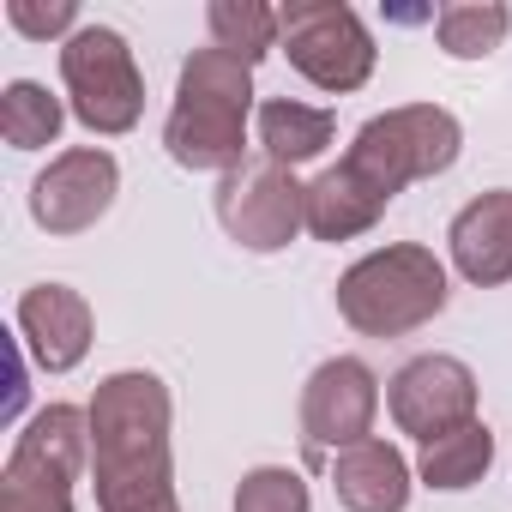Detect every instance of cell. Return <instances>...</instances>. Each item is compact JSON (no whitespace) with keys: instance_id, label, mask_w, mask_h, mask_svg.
<instances>
[{"instance_id":"cell-11","label":"cell","mask_w":512,"mask_h":512,"mask_svg":"<svg viewBox=\"0 0 512 512\" xmlns=\"http://www.w3.org/2000/svg\"><path fill=\"white\" fill-rule=\"evenodd\" d=\"M374 410H380V380L368 374V362H356V356L320 362L314 380L302 386V440L314 452H326V446L344 452V446L368 440Z\"/></svg>"},{"instance_id":"cell-10","label":"cell","mask_w":512,"mask_h":512,"mask_svg":"<svg viewBox=\"0 0 512 512\" xmlns=\"http://www.w3.org/2000/svg\"><path fill=\"white\" fill-rule=\"evenodd\" d=\"M115 187H121V169H115L109 151H97V145L61 151L31 187V217L49 235H79L115 205Z\"/></svg>"},{"instance_id":"cell-21","label":"cell","mask_w":512,"mask_h":512,"mask_svg":"<svg viewBox=\"0 0 512 512\" xmlns=\"http://www.w3.org/2000/svg\"><path fill=\"white\" fill-rule=\"evenodd\" d=\"M235 512H308V482L284 464H260V470L241 476Z\"/></svg>"},{"instance_id":"cell-9","label":"cell","mask_w":512,"mask_h":512,"mask_svg":"<svg viewBox=\"0 0 512 512\" xmlns=\"http://www.w3.org/2000/svg\"><path fill=\"white\" fill-rule=\"evenodd\" d=\"M392 416L404 434H416L422 446L458 434L476 422V374L458 356H416L392 374Z\"/></svg>"},{"instance_id":"cell-12","label":"cell","mask_w":512,"mask_h":512,"mask_svg":"<svg viewBox=\"0 0 512 512\" xmlns=\"http://www.w3.org/2000/svg\"><path fill=\"white\" fill-rule=\"evenodd\" d=\"M19 332H25L37 368L67 374V368H79L85 350H91V308H85V296L67 290V284H37V290H25V302H19Z\"/></svg>"},{"instance_id":"cell-15","label":"cell","mask_w":512,"mask_h":512,"mask_svg":"<svg viewBox=\"0 0 512 512\" xmlns=\"http://www.w3.org/2000/svg\"><path fill=\"white\" fill-rule=\"evenodd\" d=\"M386 205H392V199L374 193V187H368L362 175H350L344 163L308 181V229H314L320 241H350V235L374 229Z\"/></svg>"},{"instance_id":"cell-17","label":"cell","mask_w":512,"mask_h":512,"mask_svg":"<svg viewBox=\"0 0 512 512\" xmlns=\"http://www.w3.org/2000/svg\"><path fill=\"white\" fill-rule=\"evenodd\" d=\"M205 25H211V49H223L247 67L266 61V49L278 43V13L260 7V0H211Z\"/></svg>"},{"instance_id":"cell-22","label":"cell","mask_w":512,"mask_h":512,"mask_svg":"<svg viewBox=\"0 0 512 512\" xmlns=\"http://www.w3.org/2000/svg\"><path fill=\"white\" fill-rule=\"evenodd\" d=\"M7 19L25 31V37H67L79 25V7L73 0H49V7H37V0H13Z\"/></svg>"},{"instance_id":"cell-18","label":"cell","mask_w":512,"mask_h":512,"mask_svg":"<svg viewBox=\"0 0 512 512\" xmlns=\"http://www.w3.org/2000/svg\"><path fill=\"white\" fill-rule=\"evenodd\" d=\"M506 25H512V13L500 7V0H458V7H440V19H434L440 49H446L452 61H482V55H494L500 37H506Z\"/></svg>"},{"instance_id":"cell-14","label":"cell","mask_w":512,"mask_h":512,"mask_svg":"<svg viewBox=\"0 0 512 512\" xmlns=\"http://www.w3.org/2000/svg\"><path fill=\"white\" fill-rule=\"evenodd\" d=\"M332 488L350 512H404L410 506V464L386 440H356L332 458Z\"/></svg>"},{"instance_id":"cell-7","label":"cell","mask_w":512,"mask_h":512,"mask_svg":"<svg viewBox=\"0 0 512 512\" xmlns=\"http://www.w3.org/2000/svg\"><path fill=\"white\" fill-rule=\"evenodd\" d=\"M278 37L290 67L320 91H356L374 73V37L338 0H290L278 13Z\"/></svg>"},{"instance_id":"cell-4","label":"cell","mask_w":512,"mask_h":512,"mask_svg":"<svg viewBox=\"0 0 512 512\" xmlns=\"http://www.w3.org/2000/svg\"><path fill=\"white\" fill-rule=\"evenodd\" d=\"M91 452V410L49 404L0 470V512H73V482Z\"/></svg>"},{"instance_id":"cell-13","label":"cell","mask_w":512,"mask_h":512,"mask_svg":"<svg viewBox=\"0 0 512 512\" xmlns=\"http://www.w3.org/2000/svg\"><path fill=\"white\" fill-rule=\"evenodd\" d=\"M452 266L470 278V284H506L512 278V193L494 187L482 199H470L458 217H452Z\"/></svg>"},{"instance_id":"cell-3","label":"cell","mask_w":512,"mask_h":512,"mask_svg":"<svg viewBox=\"0 0 512 512\" xmlns=\"http://www.w3.org/2000/svg\"><path fill=\"white\" fill-rule=\"evenodd\" d=\"M440 308H446V266L416 241L380 247L338 278V314L362 338H404L428 326Z\"/></svg>"},{"instance_id":"cell-2","label":"cell","mask_w":512,"mask_h":512,"mask_svg":"<svg viewBox=\"0 0 512 512\" xmlns=\"http://www.w3.org/2000/svg\"><path fill=\"white\" fill-rule=\"evenodd\" d=\"M247 103H253V67L223 55V49H199L181 67L175 85V109L163 127V145L181 169H241L247 157Z\"/></svg>"},{"instance_id":"cell-6","label":"cell","mask_w":512,"mask_h":512,"mask_svg":"<svg viewBox=\"0 0 512 512\" xmlns=\"http://www.w3.org/2000/svg\"><path fill=\"white\" fill-rule=\"evenodd\" d=\"M61 79L73 97V115L91 133H127L145 109V79L133 67V49L109 25H85L61 49Z\"/></svg>"},{"instance_id":"cell-16","label":"cell","mask_w":512,"mask_h":512,"mask_svg":"<svg viewBox=\"0 0 512 512\" xmlns=\"http://www.w3.org/2000/svg\"><path fill=\"white\" fill-rule=\"evenodd\" d=\"M332 127H338L332 109H308V103H290V97L260 103V145H266V157L284 163V169L320 157V151L332 145Z\"/></svg>"},{"instance_id":"cell-19","label":"cell","mask_w":512,"mask_h":512,"mask_svg":"<svg viewBox=\"0 0 512 512\" xmlns=\"http://www.w3.org/2000/svg\"><path fill=\"white\" fill-rule=\"evenodd\" d=\"M488 464H494V434L482 422H470V428L422 446V482L428 488H470V482H482Z\"/></svg>"},{"instance_id":"cell-8","label":"cell","mask_w":512,"mask_h":512,"mask_svg":"<svg viewBox=\"0 0 512 512\" xmlns=\"http://www.w3.org/2000/svg\"><path fill=\"white\" fill-rule=\"evenodd\" d=\"M217 217L229 229V241H241L247 253H278L296 241V229L308 223V187L272 163V157H253L241 169L223 175L217 187Z\"/></svg>"},{"instance_id":"cell-20","label":"cell","mask_w":512,"mask_h":512,"mask_svg":"<svg viewBox=\"0 0 512 512\" xmlns=\"http://www.w3.org/2000/svg\"><path fill=\"white\" fill-rule=\"evenodd\" d=\"M0 133H7L13 151H43V145H55V133H61V103H55L43 85L13 79L7 91H0Z\"/></svg>"},{"instance_id":"cell-1","label":"cell","mask_w":512,"mask_h":512,"mask_svg":"<svg viewBox=\"0 0 512 512\" xmlns=\"http://www.w3.org/2000/svg\"><path fill=\"white\" fill-rule=\"evenodd\" d=\"M97 512H181L169 464V386L157 374H109L91 398Z\"/></svg>"},{"instance_id":"cell-5","label":"cell","mask_w":512,"mask_h":512,"mask_svg":"<svg viewBox=\"0 0 512 512\" xmlns=\"http://www.w3.org/2000/svg\"><path fill=\"white\" fill-rule=\"evenodd\" d=\"M458 145H464V133H458V121H452L446 109L410 103V109L374 115V121L356 133L344 169L362 175L374 193L392 199V193H404L410 181H428V175L452 169V163H458Z\"/></svg>"}]
</instances>
